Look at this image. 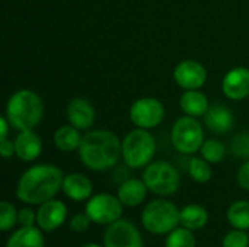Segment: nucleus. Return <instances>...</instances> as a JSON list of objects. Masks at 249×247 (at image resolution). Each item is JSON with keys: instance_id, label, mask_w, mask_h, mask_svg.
Masks as SVG:
<instances>
[{"instance_id": "obj_1", "label": "nucleus", "mask_w": 249, "mask_h": 247, "mask_svg": "<svg viewBox=\"0 0 249 247\" xmlns=\"http://www.w3.org/2000/svg\"><path fill=\"white\" fill-rule=\"evenodd\" d=\"M64 173L60 167L41 163L26 169L16 185V198L26 205H41L61 191Z\"/></svg>"}, {"instance_id": "obj_2", "label": "nucleus", "mask_w": 249, "mask_h": 247, "mask_svg": "<svg viewBox=\"0 0 249 247\" xmlns=\"http://www.w3.org/2000/svg\"><path fill=\"white\" fill-rule=\"evenodd\" d=\"M77 151L83 166L93 172L112 169L123 157L121 140L108 130L86 132Z\"/></svg>"}, {"instance_id": "obj_3", "label": "nucleus", "mask_w": 249, "mask_h": 247, "mask_svg": "<svg viewBox=\"0 0 249 247\" xmlns=\"http://www.w3.org/2000/svg\"><path fill=\"white\" fill-rule=\"evenodd\" d=\"M44 116V102L31 89L15 92L6 105V118L16 131L34 130Z\"/></svg>"}, {"instance_id": "obj_4", "label": "nucleus", "mask_w": 249, "mask_h": 247, "mask_svg": "<svg viewBox=\"0 0 249 247\" xmlns=\"http://www.w3.org/2000/svg\"><path fill=\"white\" fill-rule=\"evenodd\" d=\"M181 210L171 201L159 197L150 201L142 211V226L155 236L169 234L179 226Z\"/></svg>"}, {"instance_id": "obj_5", "label": "nucleus", "mask_w": 249, "mask_h": 247, "mask_svg": "<svg viewBox=\"0 0 249 247\" xmlns=\"http://www.w3.org/2000/svg\"><path fill=\"white\" fill-rule=\"evenodd\" d=\"M123 160L131 169H142L152 163L156 154V140L149 130H133L123 140Z\"/></svg>"}, {"instance_id": "obj_6", "label": "nucleus", "mask_w": 249, "mask_h": 247, "mask_svg": "<svg viewBox=\"0 0 249 247\" xmlns=\"http://www.w3.org/2000/svg\"><path fill=\"white\" fill-rule=\"evenodd\" d=\"M142 179L149 191L158 197H172L181 186V175L177 167L168 162L158 160L147 165L143 170Z\"/></svg>"}, {"instance_id": "obj_7", "label": "nucleus", "mask_w": 249, "mask_h": 247, "mask_svg": "<svg viewBox=\"0 0 249 247\" xmlns=\"http://www.w3.org/2000/svg\"><path fill=\"white\" fill-rule=\"evenodd\" d=\"M171 141L177 151L196 154L204 143V131L197 118L184 115L175 121L171 130Z\"/></svg>"}, {"instance_id": "obj_8", "label": "nucleus", "mask_w": 249, "mask_h": 247, "mask_svg": "<svg viewBox=\"0 0 249 247\" xmlns=\"http://www.w3.org/2000/svg\"><path fill=\"white\" fill-rule=\"evenodd\" d=\"M85 213L89 215L93 224L109 226L123 217L124 205L121 204L117 195L102 192L92 195L86 201Z\"/></svg>"}, {"instance_id": "obj_9", "label": "nucleus", "mask_w": 249, "mask_h": 247, "mask_svg": "<svg viewBox=\"0 0 249 247\" xmlns=\"http://www.w3.org/2000/svg\"><path fill=\"white\" fill-rule=\"evenodd\" d=\"M165 106L156 98H140L130 108V121L142 130H152L162 124Z\"/></svg>"}, {"instance_id": "obj_10", "label": "nucleus", "mask_w": 249, "mask_h": 247, "mask_svg": "<svg viewBox=\"0 0 249 247\" xmlns=\"http://www.w3.org/2000/svg\"><path fill=\"white\" fill-rule=\"evenodd\" d=\"M102 245L104 247H144L137 226L124 218L107 226L102 236Z\"/></svg>"}, {"instance_id": "obj_11", "label": "nucleus", "mask_w": 249, "mask_h": 247, "mask_svg": "<svg viewBox=\"0 0 249 247\" xmlns=\"http://www.w3.org/2000/svg\"><path fill=\"white\" fill-rule=\"evenodd\" d=\"M174 79L184 90H198L207 82V70L196 60H182L174 68Z\"/></svg>"}, {"instance_id": "obj_12", "label": "nucleus", "mask_w": 249, "mask_h": 247, "mask_svg": "<svg viewBox=\"0 0 249 247\" xmlns=\"http://www.w3.org/2000/svg\"><path fill=\"white\" fill-rule=\"evenodd\" d=\"M69 210L63 201L55 198L38 205L36 210V226L44 233H53L58 230L67 220Z\"/></svg>"}, {"instance_id": "obj_13", "label": "nucleus", "mask_w": 249, "mask_h": 247, "mask_svg": "<svg viewBox=\"0 0 249 247\" xmlns=\"http://www.w3.org/2000/svg\"><path fill=\"white\" fill-rule=\"evenodd\" d=\"M223 95L232 100H242L249 96V68L233 67L231 68L222 82Z\"/></svg>"}, {"instance_id": "obj_14", "label": "nucleus", "mask_w": 249, "mask_h": 247, "mask_svg": "<svg viewBox=\"0 0 249 247\" xmlns=\"http://www.w3.org/2000/svg\"><path fill=\"white\" fill-rule=\"evenodd\" d=\"M67 119L77 130H89L95 122V108L88 99L74 98L67 105Z\"/></svg>"}, {"instance_id": "obj_15", "label": "nucleus", "mask_w": 249, "mask_h": 247, "mask_svg": "<svg viewBox=\"0 0 249 247\" xmlns=\"http://www.w3.org/2000/svg\"><path fill=\"white\" fill-rule=\"evenodd\" d=\"M15 156L22 162H34L42 153V140L34 130L19 131L15 138Z\"/></svg>"}, {"instance_id": "obj_16", "label": "nucleus", "mask_w": 249, "mask_h": 247, "mask_svg": "<svg viewBox=\"0 0 249 247\" xmlns=\"http://www.w3.org/2000/svg\"><path fill=\"white\" fill-rule=\"evenodd\" d=\"M61 191L69 199L82 202L88 201L93 195V183L83 173H69L64 175Z\"/></svg>"}, {"instance_id": "obj_17", "label": "nucleus", "mask_w": 249, "mask_h": 247, "mask_svg": "<svg viewBox=\"0 0 249 247\" xmlns=\"http://www.w3.org/2000/svg\"><path fill=\"white\" fill-rule=\"evenodd\" d=\"M149 188L144 183L143 179L131 178L124 181L117 191V197L121 201V204L127 208H136L142 205L147 197Z\"/></svg>"}, {"instance_id": "obj_18", "label": "nucleus", "mask_w": 249, "mask_h": 247, "mask_svg": "<svg viewBox=\"0 0 249 247\" xmlns=\"http://www.w3.org/2000/svg\"><path fill=\"white\" fill-rule=\"evenodd\" d=\"M204 124L214 134H226L229 130H232L235 124V118L232 111L226 105L214 103L210 105L209 111L206 112Z\"/></svg>"}, {"instance_id": "obj_19", "label": "nucleus", "mask_w": 249, "mask_h": 247, "mask_svg": "<svg viewBox=\"0 0 249 247\" xmlns=\"http://www.w3.org/2000/svg\"><path fill=\"white\" fill-rule=\"evenodd\" d=\"M4 247H45L44 231L38 226L20 227L13 230Z\"/></svg>"}, {"instance_id": "obj_20", "label": "nucleus", "mask_w": 249, "mask_h": 247, "mask_svg": "<svg viewBox=\"0 0 249 247\" xmlns=\"http://www.w3.org/2000/svg\"><path fill=\"white\" fill-rule=\"evenodd\" d=\"M209 211L198 204H188L184 208H181L179 214V226L191 230V231H200L209 224Z\"/></svg>"}, {"instance_id": "obj_21", "label": "nucleus", "mask_w": 249, "mask_h": 247, "mask_svg": "<svg viewBox=\"0 0 249 247\" xmlns=\"http://www.w3.org/2000/svg\"><path fill=\"white\" fill-rule=\"evenodd\" d=\"M179 106L185 115L198 118L206 115V112L210 108V103L207 96L198 89V90H185L179 99Z\"/></svg>"}, {"instance_id": "obj_22", "label": "nucleus", "mask_w": 249, "mask_h": 247, "mask_svg": "<svg viewBox=\"0 0 249 247\" xmlns=\"http://www.w3.org/2000/svg\"><path fill=\"white\" fill-rule=\"evenodd\" d=\"M83 135L80 134V130H77L73 125H63L55 130L53 135V141L57 150L63 153H71L79 150Z\"/></svg>"}, {"instance_id": "obj_23", "label": "nucleus", "mask_w": 249, "mask_h": 247, "mask_svg": "<svg viewBox=\"0 0 249 247\" xmlns=\"http://www.w3.org/2000/svg\"><path fill=\"white\" fill-rule=\"evenodd\" d=\"M228 223L232 226V229L239 230H249V201L239 199L229 205L226 211Z\"/></svg>"}, {"instance_id": "obj_24", "label": "nucleus", "mask_w": 249, "mask_h": 247, "mask_svg": "<svg viewBox=\"0 0 249 247\" xmlns=\"http://www.w3.org/2000/svg\"><path fill=\"white\" fill-rule=\"evenodd\" d=\"M165 247H197V239L194 231L178 226L175 230L166 234Z\"/></svg>"}, {"instance_id": "obj_25", "label": "nucleus", "mask_w": 249, "mask_h": 247, "mask_svg": "<svg viewBox=\"0 0 249 247\" xmlns=\"http://www.w3.org/2000/svg\"><path fill=\"white\" fill-rule=\"evenodd\" d=\"M188 175L197 183H207L212 179L213 172L207 160L203 157H193L188 163Z\"/></svg>"}, {"instance_id": "obj_26", "label": "nucleus", "mask_w": 249, "mask_h": 247, "mask_svg": "<svg viewBox=\"0 0 249 247\" xmlns=\"http://www.w3.org/2000/svg\"><path fill=\"white\" fill-rule=\"evenodd\" d=\"M200 153H201V157L204 160H207L210 165H217L220 163L225 156H226V147L222 141L219 140H204L201 148H200Z\"/></svg>"}, {"instance_id": "obj_27", "label": "nucleus", "mask_w": 249, "mask_h": 247, "mask_svg": "<svg viewBox=\"0 0 249 247\" xmlns=\"http://www.w3.org/2000/svg\"><path fill=\"white\" fill-rule=\"evenodd\" d=\"M18 211L9 201L0 202V230L3 233L12 231L18 226Z\"/></svg>"}, {"instance_id": "obj_28", "label": "nucleus", "mask_w": 249, "mask_h": 247, "mask_svg": "<svg viewBox=\"0 0 249 247\" xmlns=\"http://www.w3.org/2000/svg\"><path fill=\"white\" fill-rule=\"evenodd\" d=\"M222 247H249V234L245 230L232 229L225 234Z\"/></svg>"}, {"instance_id": "obj_29", "label": "nucleus", "mask_w": 249, "mask_h": 247, "mask_svg": "<svg viewBox=\"0 0 249 247\" xmlns=\"http://www.w3.org/2000/svg\"><path fill=\"white\" fill-rule=\"evenodd\" d=\"M232 153L239 159L249 160V132H239L233 137L231 144Z\"/></svg>"}, {"instance_id": "obj_30", "label": "nucleus", "mask_w": 249, "mask_h": 247, "mask_svg": "<svg viewBox=\"0 0 249 247\" xmlns=\"http://www.w3.org/2000/svg\"><path fill=\"white\" fill-rule=\"evenodd\" d=\"M90 224H92V220L89 218L86 213H77L69 221V227L74 233H85L90 227Z\"/></svg>"}, {"instance_id": "obj_31", "label": "nucleus", "mask_w": 249, "mask_h": 247, "mask_svg": "<svg viewBox=\"0 0 249 247\" xmlns=\"http://www.w3.org/2000/svg\"><path fill=\"white\" fill-rule=\"evenodd\" d=\"M18 226L31 227L36 226V213L31 207H23L18 211Z\"/></svg>"}, {"instance_id": "obj_32", "label": "nucleus", "mask_w": 249, "mask_h": 247, "mask_svg": "<svg viewBox=\"0 0 249 247\" xmlns=\"http://www.w3.org/2000/svg\"><path fill=\"white\" fill-rule=\"evenodd\" d=\"M238 183L244 191H249V160H247L238 170Z\"/></svg>"}, {"instance_id": "obj_33", "label": "nucleus", "mask_w": 249, "mask_h": 247, "mask_svg": "<svg viewBox=\"0 0 249 247\" xmlns=\"http://www.w3.org/2000/svg\"><path fill=\"white\" fill-rule=\"evenodd\" d=\"M0 153H1V156L4 159H9L13 154H16L15 153V141H10L7 138L3 140V141H0Z\"/></svg>"}, {"instance_id": "obj_34", "label": "nucleus", "mask_w": 249, "mask_h": 247, "mask_svg": "<svg viewBox=\"0 0 249 247\" xmlns=\"http://www.w3.org/2000/svg\"><path fill=\"white\" fill-rule=\"evenodd\" d=\"M9 128H12L9 119H7L6 116H0V141H3V140L7 138Z\"/></svg>"}, {"instance_id": "obj_35", "label": "nucleus", "mask_w": 249, "mask_h": 247, "mask_svg": "<svg viewBox=\"0 0 249 247\" xmlns=\"http://www.w3.org/2000/svg\"><path fill=\"white\" fill-rule=\"evenodd\" d=\"M80 247H104V245H98V243H86Z\"/></svg>"}]
</instances>
